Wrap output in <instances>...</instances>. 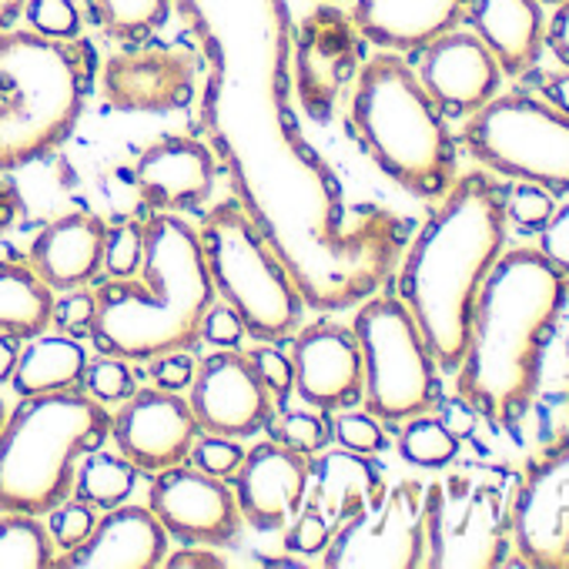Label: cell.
Masks as SVG:
<instances>
[{
    "label": "cell",
    "mask_w": 569,
    "mask_h": 569,
    "mask_svg": "<svg viewBox=\"0 0 569 569\" xmlns=\"http://www.w3.org/2000/svg\"><path fill=\"white\" fill-rule=\"evenodd\" d=\"M134 482H138V469L118 452H104V449H94L81 459L78 466V476H74V496L94 509H114L121 506L124 499H131L134 492Z\"/></svg>",
    "instance_id": "obj_30"
},
{
    "label": "cell",
    "mask_w": 569,
    "mask_h": 569,
    "mask_svg": "<svg viewBox=\"0 0 569 569\" xmlns=\"http://www.w3.org/2000/svg\"><path fill=\"white\" fill-rule=\"evenodd\" d=\"M134 188L151 211L198 208L214 188V154L198 138H158L134 164Z\"/></svg>",
    "instance_id": "obj_22"
},
{
    "label": "cell",
    "mask_w": 569,
    "mask_h": 569,
    "mask_svg": "<svg viewBox=\"0 0 569 569\" xmlns=\"http://www.w3.org/2000/svg\"><path fill=\"white\" fill-rule=\"evenodd\" d=\"M332 532L336 529L326 519L322 506L309 502L302 512L292 516V526H289V536H284V546H289V552H296V556H319L332 542Z\"/></svg>",
    "instance_id": "obj_40"
},
{
    "label": "cell",
    "mask_w": 569,
    "mask_h": 569,
    "mask_svg": "<svg viewBox=\"0 0 569 569\" xmlns=\"http://www.w3.org/2000/svg\"><path fill=\"white\" fill-rule=\"evenodd\" d=\"M94 316H98L94 296L84 289H68L51 309V326H58V332H64V336L84 339V336H91Z\"/></svg>",
    "instance_id": "obj_43"
},
{
    "label": "cell",
    "mask_w": 569,
    "mask_h": 569,
    "mask_svg": "<svg viewBox=\"0 0 569 569\" xmlns=\"http://www.w3.org/2000/svg\"><path fill=\"white\" fill-rule=\"evenodd\" d=\"M171 11V0H91V18L98 28L121 44L148 41Z\"/></svg>",
    "instance_id": "obj_32"
},
{
    "label": "cell",
    "mask_w": 569,
    "mask_h": 569,
    "mask_svg": "<svg viewBox=\"0 0 569 569\" xmlns=\"http://www.w3.org/2000/svg\"><path fill=\"white\" fill-rule=\"evenodd\" d=\"M108 436V406L78 389L24 396L0 432V512L44 516L71 499L78 462Z\"/></svg>",
    "instance_id": "obj_7"
},
{
    "label": "cell",
    "mask_w": 569,
    "mask_h": 569,
    "mask_svg": "<svg viewBox=\"0 0 569 569\" xmlns=\"http://www.w3.org/2000/svg\"><path fill=\"white\" fill-rule=\"evenodd\" d=\"M312 462L284 442L254 446L234 472V499L241 519L258 532H274L292 522L306 502Z\"/></svg>",
    "instance_id": "obj_19"
},
{
    "label": "cell",
    "mask_w": 569,
    "mask_h": 569,
    "mask_svg": "<svg viewBox=\"0 0 569 569\" xmlns=\"http://www.w3.org/2000/svg\"><path fill=\"white\" fill-rule=\"evenodd\" d=\"M141 271V281L108 278L94 292V349L128 362L194 349L204 312L214 306L198 231L174 211H154L144 221Z\"/></svg>",
    "instance_id": "obj_4"
},
{
    "label": "cell",
    "mask_w": 569,
    "mask_h": 569,
    "mask_svg": "<svg viewBox=\"0 0 569 569\" xmlns=\"http://www.w3.org/2000/svg\"><path fill=\"white\" fill-rule=\"evenodd\" d=\"M539 4H562V0H539Z\"/></svg>",
    "instance_id": "obj_55"
},
{
    "label": "cell",
    "mask_w": 569,
    "mask_h": 569,
    "mask_svg": "<svg viewBox=\"0 0 569 569\" xmlns=\"http://www.w3.org/2000/svg\"><path fill=\"white\" fill-rule=\"evenodd\" d=\"M0 174L54 151L78 124L91 84L88 41H54L34 31L0 34Z\"/></svg>",
    "instance_id": "obj_6"
},
{
    "label": "cell",
    "mask_w": 569,
    "mask_h": 569,
    "mask_svg": "<svg viewBox=\"0 0 569 569\" xmlns=\"http://www.w3.org/2000/svg\"><path fill=\"white\" fill-rule=\"evenodd\" d=\"M519 479L502 469H462L426 486L422 526L429 569H496L512 546Z\"/></svg>",
    "instance_id": "obj_9"
},
{
    "label": "cell",
    "mask_w": 569,
    "mask_h": 569,
    "mask_svg": "<svg viewBox=\"0 0 569 569\" xmlns=\"http://www.w3.org/2000/svg\"><path fill=\"white\" fill-rule=\"evenodd\" d=\"M151 379L158 382V389H168V392H181L191 386L194 372H198V362L191 359L188 349H178V352H164L158 359H151Z\"/></svg>",
    "instance_id": "obj_45"
},
{
    "label": "cell",
    "mask_w": 569,
    "mask_h": 569,
    "mask_svg": "<svg viewBox=\"0 0 569 569\" xmlns=\"http://www.w3.org/2000/svg\"><path fill=\"white\" fill-rule=\"evenodd\" d=\"M506 214L529 231H539L552 214V194L532 181H519L506 191Z\"/></svg>",
    "instance_id": "obj_41"
},
{
    "label": "cell",
    "mask_w": 569,
    "mask_h": 569,
    "mask_svg": "<svg viewBox=\"0 0 569 569\" xmlns=\"http://www.w3.org/2000/svg\"><path fill=\"white\" fill-rule=\"evenodd\" d=\"M332 436L339 439L342 449L349 452H359V456H376L386 449V429L379 426V419L372 412H346Z\"/></svg>",
    "instance_id": "obj_42"
},
{
    "label": "cell",
    "mask_w": 569,
    "mask_h": 569,
    "mask_svg": "<svg viewBox=\"0 0 569 569\" xmlns=\"http://www.w3.org/2000/svg\"><path fill=\"white\" fill-rule=\"evenodd\" d=\"M0 84H4V71H0Z\"/></svg>",
    "instance_id": "obj_56"
},
{
    "label": "cell",
    "mask_w": 569,
    "mask_h": 569,
    "mask_svg": "<svg viewBox=\"0 0 569 569\" xmlns=\"http://www.w3.org/2000/svg\"><path fill=\"white\" fill-rule=\"evenodd\" d=\"M462 21L489 48L499 71L526 74L542 51V8L539 0H469Z\"/></svg>",
    "instance_id": "obj_26"
},
{
    "label": "cell",
    "mask_w": 569,
    "mask_h": 569,
    "mask_svg": "<svg viewBox=\"0 0 569 569\" xmlns=\"http://www.w3.org/2000/svg\"><path fill=\"white\" fill-rule=\"evenodd\" d=\"M148 509L184 546H231L241 532V509L224 479L194 466L161 469L148 489Z\"/></svg>",
    "instance_id": "obj_13"
},
{
    "label": "cell",
    "mask_w": 569,
    "mask_h": 569,
    "mask_svg": "<svg viewBox=\"0 0 569 569\" xmlns=\"http://www.w3.org/2000/svg\"><path fill=\"white\" fill-rule=\"evenodd\" d=\"M8 416H11V412H8L4 399H0V432H4V422H8Z\"/></svg>",
    "instance_id": "obj_54"
},
{
    "label": "cell",
    "mask_w": 569,
    "mask_h": 569,
    "mask_svg": "<svg viewBox=\"0 0 569 569\" xmlns=\"http://www.w3.org/2000/svg\"><path fill=\"white\" fill-rule=\"evenodd\" d=\"M539 231H542L539 251L569 278V201L559 211H552L549 221Z\"/></svg>",
    "instance_id": "obj_46"
},
{
    "label": "cell",
    "mask_w": 569,
    "mask_h": 569,
    "mask_svg": "<svg viewBox=\"0 0 569 569\" xmlns=\"http://www.w3.org/2000/svg\"><path fill=\"white\" fill-rule=\"evenodd\" d=\"M359 71V31L336 11L312 14L292 44V81L312 121H329L346 84Z\"/></svg>",
    "instance_id": "obj_18"
},
{
    "label": "cell",
    "mask_w": 569,
    "mask_h": 569,
    "mask_svg": "<svg viewBox=\"0 0 569 569\" xmlns=\"http://www.w3.org/2000/svg\"><path fill=\"white\" fill-rule=\"evenodd\" d=\"M248 359H251V366H254V372H258V379L264 382V389L271 392V396H289L292 389H296V369H292V359L284 356L281 349H274V342H264V346H258V349H251L248 352Z\"/></svg>",
    "instance_id": "obj_44"
},
{
    "label": "cell",
    "mask_w": 569,
    "mask_h": 569,
    "mask_svg": "<svg viewBox=\"0 0 569 569\" xmlns=\"http://www.w3.org/2000/svg\"><path fill=\"white\" fill-rule=\"evenodd\" d=\"M211 546H184L171 556H164V566L171 569H218L224 566V559L218 552H208Z\"/></svg>",
    "instance_id": "obj_49"
},
{
    "label": "cell",
    "mask_w": 569,
    "mask_h": 569,
    "mask_svg": "<svg viewBox=\"0 0 569 569\" xmlns=\"http://www.w3.org/2000/svg\"><path fill=\"white\" fill-rule=\"evenodd\" d=\"M512 546L536 569H569V446L549 452L519 479Z\"/></svg>",
    "instance_id": "obj_14"
},
{
    "label": "cell",
    "mask_w": 569,
    "mask_h": 569,
    "mask_svg": "<svg viewBox=\"0 0 569 569\" xmlns=\"http://www.w3.org/2000/svg\"><path fill=\"white\" fill-rule=\"evenodd\" d=\"M191 412L201 432L248 439L274 419L271 392L258 379L248 356L218 349L191 379Z\"/></svg>",
    "instance_id": "obj_16"
},
{
    "label": "cell",
    "mask_w": 569,
    "mask_h": 569,
    "mask_svg": "<svg viewBox=\"0 0 569 569\" xmlns=\"http://www.w3.org/2000/svg\"><path fill=\"white\" fill-rule=\"evenodd\" d=\"M241 336H244V326H241V319L234 316L231 306L221 302V306H211V309L204 312L201 339L211 342L214 349H234V346L241 342Z\"/></svg>",
    "instance_id": "obj_47"
},
{
    "label": "cell",
    "mask_w": 569,
    "mask_h": 569,
    "mask_svg": "<svg viewBox=\"0 0 569 569\" xmlns=\"http://www.w3.org/2000/svg\"><path fill=\"white\" fill-rule=\"evenodd\" d=\"M168 556V532L151 509L114 506L94 532L54 566L61 569H154Z\"/></svg>",
    "instance_id": "obj_23"
},
{
    "label": "cell",
    "mask_w": 569,
    "mask_h": 569,
    "mask_svg": "<svg viewBox=\"0 0 569 569\" xmlns=\"http://www.w3.org/2000/svg\"><path fill=\"white\" fill-rule=\"evenodd\" d=\"M198 238L214 292L234 309L244 332L258 342L289 339L299 329L306 299L248 211L234 198L214 204Z\"/></svg>",
    "instance_id": "obj_8"
},
{
    "label": "cell",
    "mask_w": 569,
    "mask_h": 569,
    "mask_svg": "<svg viewBox=\"0 0 569 569\" xmlns=\"http://www.w3.org/2000/svg\"><path fill=\"white\" fill-rule=\"evenodd\" d=\"M24 4L28 0H0V34L14 28V21L24 14Z\"/></svg>",
    "instance_id": "obj_53"
},
{
    "label": "cell",
    "mask_w": 569,
    "mask_h": 569,
    "mask_svg": "<svg viewBox=\"0 0 569 569\" xmlns=\"http://www.w3.org/2000/svg\"><path fill=\"white\" fill-rule=\"evenodd\" d=\"M88 369V352L74 336L54 332V336H34L28 339V349L18 356L14 366V392L24 396H48V392H68L81 389Z\"/></svg>",
    "instance_id": "obj_27"
},
{
    "label": "cell",
    "mask_w": 569,
    "mask_h": 569,
    "mask_svg": "<svg viewBox=\"0 0 569 569\" xmlns=\"http://www.w3.org/2000/svg\"><path fill=\"white\" fill-rule=\"evenodd\" d=\"M352 131L369 158L409 194L442 198L456 181V141L419 74L396 54H376L356 78Z\"/></svg>",
    "instance_id": "obj_5"
},
{
    "label": "cell",
    "mask_w": 569,
    "mask_h": 569,
    "mask_svg": "<svg viewBox=\"0 0 569 569\" xmlns=\"http://www.w3.org/2000/svg\"><path fill=\"white\" fill-rule=\"evenodd\" d=\"M278 442L292 446L306 456L322 452L332 442V422L319 412H289L278 422Z\"/></svg>",
    "instance_id": "obj_39"
},
{
    "label": "cell",
    "mask_w": 569,
    "mask_h": 569,
    "mask_svg": "<svg viewBox=\"0 0 569 569\" xmlns=\"http://www.w3.org/2000/svg\"><path fill=\"white\" fill-rule=\"evenodd\" d=\"M296 389L312 409H349L362 399V349L352 329L339 322H312L292 342Z\"/></svg>",
    "instance_id": "obj_20"
},
{
    "label": "cell",
    "mask_w": 569,
    "mask_h": 569,
    "mask_svg": "<svg viewBox=\"0 0 569 569\" xmlns=\"http://www.w3.org/2000/svg\"><path fill=\"white\" fill-rule=\"evenodd\" d=\"M191 466L208 472V476H218V479H231L244 459V446H238V439L231 436H214V432H204L194 439L191 452H188Z\"/></svg>",
    "instance_id": "obj_38"
},
{
    "label": "cell",
    "mask_w": 569,
    "mask_h": 569,
    "mask_svg": "<svg viewBox=\"0 0 569 569\" xmlns=\"http://www.w3.org/2000/svg\"><path fill=\"white\" fill-rule=\"evenodd\" d=\"M506 188L472 171L442 194L399 268V299L412 312L439 369L456 372L469 342L472 306L506 244Z\"/></svg>",
    "instance_id": "obj_3"
},
{
    "label": "cell",
    "mask_w": 569,
    "mask_h": 569,
    "mask_svg": "<svg viewBox=\"0 0 569 569\" xmlns=\"http://www.w3.org/2000/svg\"><path fill=\"white\" fill-rule=\"evenodd\" d=\"M48 516H51V519H48V532H51V539H54V546H58L61 552L78 549V546L94 532V526H98L94 506H88V502H81V499H64V502L54 506Z\"/></svg>",
    "instance_id": "obj_37"
},
{
    "label": "cell",
    "mask_w": 569,
    "mask_h": 569,
    "mask_svg": "<svg viewBox=\"0 0 569 569\" xmlns=\"http://www.w3.org/2000/svg\"><path fill=\"white\" fill-rule=\"evenodd\" d=\"M399 456L416 469H446L459 456V436L442 422L426 416L409 419L399 436Z\"/></svg>",
    "instance_id": "obj_33"
},
{
    "label": "cell",
    "mask_w": 569,
    "mask_h": 569,
    "mask_svg": "<svg viewBox=\"0 0 569 569\" xmlns=\"http://www.w3.org/2000/svg\"><path fill=\"white\" fill-rule=\"evenodd\" d=\"M316 469L322 479V489H319L322 502L319 506H322L326 519L332 522V529H339L356 512L379 506L386 499L382 469H376L369 462V456L342 449V452H329Z\"/></svg>",
    "instance_id": "obj_28"
},
{
    "label": "cell",
    "mask_w": 569,
    "mask_h": 569,
    "mask_svg": "<svg viewBox=\"0 0 569 569\" xmlns=\"http://www.w3.org/2000/svg\"><path fill=\"white\" fill-rule=\"evenodd\" d=\"M144 261V224H114L104 234V271L108 278H131Z\"/></svg>",
    "instance_id": "obj_36"
},
{
    "label": "cell",
    "mask_w": 569,
    "mask_h": 569,
    "mask_svg": "<svg viewBox=\"0 0 569 569\" xmlns=\"http://www.w3.org/2000/svg\"><path fill=\"white\" fill-rule=\"evenodd\" d=\"M54 562L58 546L38 516L0 512V569H48Z\"/></svg>",
    "instance_id": "obj_31"
},
{
    "label": "cell",
    "mask_w": 569,
    "mask_h": 569,
    "mask_svg": "<svg viewBox=\"0 0 569 569\" xmlns=\"http://www.w3.org/2000/svg\"><path fill=\"white\" fill-rule=\"evenodd\" d=\"M204 61L201 131L234 201L289 268L306 306L342 312L376 296L406 251L409 221L349 204L292 111L289 0H171Z\"/></svg>",
    "instance_id": "obj_1"
},
{
    "label": "cell",
    "mask_w": 569,
    "mask_h": 569,
    "mask_svg": "<svg viewBox=\"0 0 569 569\" xmlns=\"http://www.w3.org/2000/svg\"><path fill=\"white\" fill-rule=\"evenodd\" d=\"M499 64L472 31H449L422 48L419 81L442 118H469L499 91Z\"/></svg>",
    "instance_id": "obj_21"
},
{
    "label": "cell",
    "mask_w": 569,
    "mask_h": 569,
    "mask_svg": "<svg viewBox=\"0 0 569 569\" xmlns=\"http://www.w3.org/2000/svg\"><path fill=\"white\" fill-rule=\"evenodd\" d=\"M426 486L406 479L386 489L379 506H369L346 519L326 546V566L332 569H416L426 562L422 526Z\"/></svg>",
    "instance_id": "obj_12"
},
{
    "label": "cell",
    "mask_w": 569,
    "mask_h": 569,
    "mask_svg": "<svg viewBox=\"0 0 569 569\" xmlns=\"http://www.w3.org/2000/svg\"><path fill=\"white\" fill-rule=\"evenodd\" d=\"M356 312L362 399L376 419L406 422L439 406V366L399 296H369Z\"/></svg>",
    "instance_id": "obj_10"
},
{
    "label": "cell",
    "mask_w": 569,
    "mask_h": 569,
    "mask_svg": "<svg viewBox=\"0 0 569 569\" xmlns=\"http://www.w3.org/2000/svg\"><path fill=\"white\" fill-rule=\"evenodd\" d=\"M54 292L24 261H0V332L34 339L48 332Z\"/></svg>",
    "instance_id": "obj_29"
},
{
    "label": "cell",
    "mask_w": 569,
    "mask_h": 569,
    "mask_svg": "<svg viewBox=\"0 0 569 569\" xmlns=\"http://www.w3.org/2000/svg\"><path fill=\"white\" fill-rule=\"evenodd\" d=\"M118 452L138 472H161L188 459L198 439V419L191 402L168 389H134L111 419Z\"/></svg>",
    "instance_id": "obj_17"
},
{
    "label": "cell",
    "mask_w": 569,
    "mask_h": 569,
    "mask_svg": "<svg viewBox=\"0 0 569 569\" xmlns=\"http://www.w3.org/2000/svg\"><path fill=\"white\" fill-rule=\"evenodd\" d=\"M546 104H552L559 114L569 118V71L546 81Z\"/></svg>",
    "instance_id": "obj_50"
},
{
    "label": "cell",
    "mask_w": 569,
    "mask_h": 569,
    "mask_svg": "<svg viewBox=\"0 0 569 569\" xmlns=\"http://www.w3.org/2000/svg\"><path fill=\"white\" fill-rule=\"evenodd\" d=\"M542 44L552 48V54L559 58V64L569 68V0H562L559 11L552 14L546 34H542Z\"/></svg>",
    "instance_id": "obj_48"
},
{
    "label": "cell",
    "mask_w": 569,
    "mask_h": 569,
    "mask_svg": "<svg viewBox=\"0 0 569 569\" xmlns=\"http://www.w3.org/2000/svg\"><path fill=\"white\" fill-rule=\"evenodd\" d=\"M466 4L469 0H356L352 24L369 44L409 54L449 34Z\"/></svg>",
    "instance_id": "obj_24"
},
{
    "label": "cell",
    "mask_w": 569,
    "mask_h": 569,
    "mask_svg": "<svg viewBox=\"0 0 569 569\" xmlns=\"http://www.w3.org/2000/svg\"><path fill=\"white\" fill-rule=\"evenodd\" d=\"M18 208H21L18 188H14L11 181H4V178H0V231H4V228H8V224L14 221Z\"/></svg>",
    "instance_id": "obj_51"
},
{
    "label": "cell",
    "mask_w": 569,
    "mask_h": 569,
    "mask_svg": "<svg viewBox=\"0 0 569 569\" xmlns=\"http://www.w3.org/2000/svg\"><path fill=\"white\" fill-rule=\"evenodd\" d=\"M194 54L164 44H131L104 61L101 91L108 108L131 114H168L194 98Z\"/></svg>",
    "instance_id": "obj_15"
},
{
    "label": "cell",
    "mask_w": 569,
    "mask_h": 569,
    "mask_svg": "<svg viewBox=\"0 0 569 569\" xmlns=\"http://www.w3.org/2000/svg\"><path fill=\"white\" fill-rule=\"evenodd\" d=\"M104 234L108 224L98 214H64L34 238L28 264L44 278L51 292L84 289L104 264Z\"/></svg>",
    "instance_id": "obj_25"
},
{
    "label": "cell",
    "mask_w": 569,
    "mask_h": 569,
    "mask_svg": "<svg viewBox=\"0 0 569 569\" xmlns=\"http://www.w3.org/2000/svg\"><path fill=\"white\" fill-rule=\"evenodd\" d=\"M462 144L496 174L569 194V118L532 94L512 91L482 104L469 114Z\"/></svg>",
    "instance_id": "obj_11"
},
{
    "label": "cell",
    "mask_w": 569,
    "mask_h": 569,
    "mask_svg": "<svg viewBox=\"0 0 569 569\" xmlns=\"http://www.w3.org/2000/svg\"><path fill=\"white\" fill-rule=\"evenodd\" d=\"M134 376L128 369V359L108 356L101 352L98 359H88L84 379H81V392L91 396L101 406H121L134 396Z\"/></svg>",
    "instance_id": "obj_34"
},
{
    "label": "cell",
    "mask_w": 569,
    "mask_h": 569,
    "mask_svg": "<svg viewBox=\"0 0 569 569\" xmlns=\"http://www.w3.org/2000/svg\"><path fill=\"white\" fill-rule=\"evenodd\" d=\"M21 18H28L34 34L54 38V41H78L84 28V14L78 0H28Z\"/></svg>",
    "instance_id": "obj_35"
},
{
    "label": "cell",
    "mask_w": 569,
    "mask_h": 569,
    "mask_svg": "<svg viewBox=\"0 0 569 569\" xmlns=\"http://www.w3.org/2000/svg\"><path fill=\"white\" fill-rule=\"evenodd\" d=\"M18 356H21V349H18V339H14V336H4V332H0V382H11V376H14V366H18Z\"/></svg>",
    "instance_id": "obj_52"
},
{
    "label": "cell",
    "mask_w": 569,
    "mask_h": 569,
    "mask_svg": "<svg viewBox=\"0 0 569 569\" xmlns=\"http://www.w3.org/2000/svg\"><path fill=\"white\" fill-rule=\"evenodd\" d=\"M566 306V274L532 248L499 254L472 306L456 392L496 429L532 406L549 336Z\"/></svg>",
    "instance_id": "obj_2"
}]
</instances>
